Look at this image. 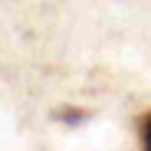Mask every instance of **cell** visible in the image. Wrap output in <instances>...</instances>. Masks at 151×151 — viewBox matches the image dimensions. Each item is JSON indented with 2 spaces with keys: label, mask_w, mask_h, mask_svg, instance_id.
Returning a JSON list of instances; mask_svg holds the SVG:
<instances>
[{
  "label": "cell",
  "mask_w": 151,
  "mask_h": 151,
  "mask_svg": "<svg viewBox=\"0 0 151 151\" xmlns=\"http://www.w3.org/2000/svg\"><path fill=\"white\" fill-rule=\"evenodd\" d=\"M141 145H145V148H151V115H148V118H141Z\"/></svg>",
  "instance_id": "obj_1"
}]
</instances>
